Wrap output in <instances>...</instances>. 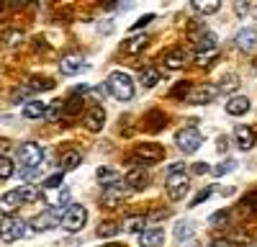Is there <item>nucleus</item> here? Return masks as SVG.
Returning <instances> with one entry per match:
<instances>
[{
  "instance_id": "e433bc0d",
  "label": "nucleus",
  "mask_w": 257,
  "mask_h": 247,
  "mask_svg": "<svg viewBox=\"0 0 257 247\" xmlns=\"http://www.w3.org/2000/svg\"><path fill=\"white\" fill-rule=\"evenodd\" d=\"M41 185H44V188H59V185H62V173H54V175H49L44 183H41Z\"/></svg>"
},
{
  "instance_id": "dca6fc26",
  "label": "nucleus",
  "mask_w": 257,
  "mask_h": 247,
  "mask_svg": "<svg viewBox=\"0 0 257 247\" xmlns=\"http://www.w3.org/2000/svg\"><path fill=\"white\" fill-rule=\"evenodd\" d=\"M139 244H142V247H162V244H165V232L160 229V226L144 229L142 237H139Z\"/></svg>"
},
{
  "instance_id": "f257e3e1",
  "label": "nucleus",
  "mask_w": 257,
  "mask_h": 247,
  "mask_svg": "<svg viewBox=\"0 0 257 247\" xmlns=\"http://www.w3.org/2000/svg\"><path fill=\"white\" fill-rule=\"evenodd\" d=\"M165 188H167L170 201H183V198H185V193H188V188H190V180H188V175H185V170H183V162H178V165H173V168H170L167 180H165Z\"/></svg>"
},
{
  "instance_id": "393cba45",
  "label": "nucleus",
  "mask_w": 257,
  "mask_h": 247,
  "mask_svg": "<svg viewBox=\"0 0 257 247\" xmlns=\"http://www.w3.org/2000/svg\"><path fill=\"white\" fill-rule=\"evenodd\" d=\"M121 232V224H116V221H103L98 229H95V234L100 237V239H105V237H116Z\"/></svg>"
},
{
  "instance_id": "2f4dec72",
  "label": "nucleus",
  "mask_w": 257,
  "mask_h": 247,
  "mask_svg": "<svg viewBox=\"0 0 257 247\" xmlns=\"http://www.w3.org/2000/svg\"><path fill=\"white\" fill-rule=\"evenodd\" d=\"M13 170H16V168H13V162H11V160L3 155V157H0V180L11 178V175H13Z\"/></svg>"
},
{
  "instance_id": "cd10ccee",
  "label": "nucleus",
  "mask_w": 257,
  "mask_h": 247,
  "mask_svg": "<svg viewBox=\"0 0 257 247\" xmlns=\"http://www.w3.org/2000/svg\"><path fill=\"white\" fill-rule=\"evenodd\" d=\"M49 88H54V80H47V77H34L26 85V90H49Z\"/></svg>"
},
{
  "instance_id": "49530a36",
  "label": "nucleus",
  "mask_w": 257,
  "mask_h": 247,
  "mask_svg": "<svg viewBox=\"0 0 257 247\" xmlns=\"http://www.w3.org/2000/svg\"><path fill=\"white\" fill-rule=\"evenodd\" d=\"M226 142H229V139H226V137H219V139H216V147H219V150H221V152H224V150H226Z\"/></svg>"
},
{
  "instance_id": "6ab92c4d",
  "label": "nucleus",
  "mask_w": 257,
  "mask_h": 247,
  "mask_svg": "<svg viewBox=\"0 0 257 247\" xmlns=\"http://www.w3.org/2000/svg\"><path fill=\"white\" fill-rule=\"evenodd\" d=\"M247 111H249V98H247V95H231V98L226 100V113L242 116V113H247Z\"/></svg>"
},
{
  "instance_id": "4468645a",
  "label": "nucleus",
  "mask_w": 257,
  "mask_h": 247,
  "mask_svg": "<svg viewBox=\"0 0 257 247\" xmlns=\"http://www.w3.org/2000/svg\"><path fill=\"white\" fill-rule=\"evenodd\" d=\"M59 70L62 75H77L80 70H85V59L80 54H67L59 59Z\"/></svg>"
},
{
  "instance_id": "20e7f679",
  "label": "nucleus",
  "mask_w": 257,
  "mask_h": 247,
  "mask_svg": "<svg viewBox=\"0 0 257 247\" xmlns=\"http://www.w3.org/2000/svg\"><path fill=\"white\" fill-rule=\"evenodd\" d=\"M201 142H203L201 132H198V129H193V127H188V129H180V132L175 134V144H178V150H180V152H185V155L198 152Z\"/></svg>"
},
{
  "instance_id": "5701e85b",
  "label": "nucleus",
  "mask_w": 257,
  "mask_h": 247,
  "mask_svg": "<svg viewBox=\"0 0 257 247\" xmlns=\"http://www.w3.org/2000/svg\"><path fill=\"white\" fill-rule=\"evenodd\" d=\"M139 80H142L144 88H155L157 82L162 80V75L157 72V67H144V70L139 72Z\"/></svg>"
},
{
  "instance_id": "7c9ffc66",
  "label": "nucleus",
  "mask_w": 257,
  "mask_h": 247,
  "mask_svg": "<svg viewBox=\"0 0 257 247\" xmlns=\"http://www.w3.org/2000/svg\"><path fill=\"white\" fill-rule=\"evenodd\" d=\"M98 180H100L103 185H111V183L118 180V175H116V170H111V168H100V170H98Z\"/></svg>"
},
{
  "instance_id": "423d86ee",
  "label": "nucleus",
  "mask_w": 257,
  "mask_h": 247,
  "mask_svg": "<svg viewBox=\"0 0 257 247\" xmlns=\"http://www.w3.org/2000/svg\"><path fill=\"white\" fill-rule=\"evenodd\" d=\"M26 234V221H21L16 216H6L0 221V239L3 242H16Z\"/></svg>"
},
{
  "instance_id": "37998d69",
  "label": "nucleus",
  "mask_w": 257,
  "mask_h": 247,
  "mask_svg": "<svg viewBox=\"0 0 257 247\" xmlns=\"http://www.w3.org/2000/svg\"><path fill=\"white\" fill-rule=\"evenodd\" d=\"M36 173H39V170H34V168H24V170H21V178L31 180V178H36Z\"/></svg>"
},
{
  "instance_id": "58836bf2",
  "label": "nucleus",
  "mask_w": 257,
  "mask_h": 247,
  "mask_svg": "<svg viewBox=\"0 0 257 247\" xmlns=\"http://www.w3.org/2000/svg\"><path fill=\"white\" fill-rule=\"evenodd\" d=\"M211 193H213V188H206V191H201V193H198L196 198H193V203H190V206H198V203H203V201H206V198H208Z\"/></svg>"
},
{
  "instance_id": "f8f14e48",
  "label": "nucleus",
  "mask_w": 257,
  "mask_h": 247,
  "mask_svg": "<svg viewBox=\"0 0 257 247\" xmlns=\"http://www.w3.org/2000/svg\"><path fill=\"white\" fill-rule=\"evenodd\" d=\"M126 193H128V188H126L121 180H116V183H111V185H105V191H103V203H105V206H116L118 201H123Z\"/></svg>"
},
{
  "instance_id": "412c9836",
  "label": "nucleus",
  "mask_w": 257,
  "mask_h": 247,
  "mask_svg": "<svg viewBox=\"0 0 257 247\" xmlns=\"http://www.w3.org/2000/svg\"><path fill=\"white\" fill-rule=\"evenodd\" d=\"M18 193H21V198H24V203H26V201H39V203L44 201V193H41V188H39V185H31V183L21 185Z\"/></svg>"
},
{
  "instance_id": "ddd939ff",
  "label": "nucleus",
  "mask_w": 257,
  "mask_h": 247,
  "mask_svg": "<svg viewBox=\"0 0 257 247\" xmlns=\"http://www.w3.org/2000/svg\"><path fill=\"white\" fill-rule=\"evenodd\" d=\"M165 157V150L162 147H157V144H139L137 147V160L139 162H160Z\"/></svg>"
},
{
  "instance_id": "bb28decb",
  "label": "nucleus",
  "mask_w": 257,
  "mask_h": 247,
  "mask_svg": "<svg viewBox=\"0 0 257 247\" xmlns=\"http://www.w3.org/2000/svg\"><path fill=\"white\" fill-rule=\"evenodd\" d=\"M144 224H147V216H142V214H139V216H128V219L123 221V229L132 232V234H134V232H144Z\"/></svg>"
},
{
  "instance_id": "a878e982",
  "label": "nucleus",
  "mask_w": 257,
  "mask_h": 247,
  "mask_svg": "<svg viewBox=\"0 0 257 247\" xmlns=\"http://www.w3.org/2000/svg\"><path fill=\"white\" fill-rule=\"evenodd\" d=\"M59 162H62V168H64V170H75L77 165L82 162V155H80V152H72V150H70V152H64V155L59 157Z\"/></svg>"
},
{
  "instance_id": "a19ab883",
  "label": "nucleus",
  "mask_w": 257,
  "mask_h": 247,
  "mask_svg": "<svg viewBox=\"0 0 257 247\" xmlns=\"http://www.w3.org/2000/svg\"><path fill=\"white\" fill-rule=\"evenodd\" d=\"M244 203H247V209H252V211H257V193H249V196L244 198Z\"/></svg>"
},
{
  "instance_id": "a18cd8bd",
  "label": "nucleus",
  "mask_w": 257,
  "mask_h": 247,
  "mask_svg": "<svg viewBox=\"0 0 257 247\" xmlns=\"http://www.w3.org/2000/svg\"><path fill=\"white\" fill-rule=\"evenodd\" d=\"M21 41V31H11L8 34V44H18Z\"/></svg>"
},
{
  "instance_id": "de8ad7c7",
  "label": "nucleus",
  "mask_w": 257,
  "mask_h": 247,
  "mask_svg": "<svg viewBox=\"0 0 257 247\" xmlns=\"http://www.w3.org/2000/svg\"><path fill=\"white\" fill-rule=\"evenodd\" d=\"M3 152H8V142L0 139V157H3Z\"/></svg>"
},
{
  "instance_id": "72a5a7b5",
  "label": "nucleus",
  "mask_w": 257,
  "mask_h": 247,
  "mask_svg": "<svg viewBox=\"0 0 257 247\" xmlns=\"http://www.w3.org/2000/svg\"><path fill=\"white\" fill-rule=\"evenodd\" d=\"M234 168H237V162H234V160H224L221 165H216V168H213V175H216V178H221V175L231 173Z\"/></svg>"
},
{
  "instance_id": "c85d7f7f",
  "label": "nucleus",
  "mask_w": 257,
  "mask_h": 247,
  "mask_svg": "<svg viewBox=\"0 0 257 247\" xmlns=\"http://www.w3.org/2000/svg\"><path fill=\"white\" fill-rule=\"evenodd\" d=\"M62 113H64V100H54L52 106L47 108V113H44V116H47L49 121H57V118H59Z\"/></svg>"
},
{
  "instance_id": "a211bd4d",
  "label": "nucleus",
  "mask_w": 257,
  "mask_h": 247,
  "mask_svg": "<svg viewBox=\"0 0 257 247\" xmlns=\"http://www.w3.org/2000/svg\"><path fill=\"white\" fill-rule=\"evenodd\" d=\"M237 47L242 52H254L257 49V31L254 29H242L237 34Z\"/></svg>"
},
{
  "instance_id": "0eeeda50",
  "label": "nucleus",
  "mask_w": 257,
  "mask_h": 247,
  "mask_svg": "<svg viewBox=\"0 0 257 247\" xmlns=\"http://www.w3.org/2000/svg\"><path fill=\"white\" fill-rule=\"evenodd\" d=\"M57 224H59V211L47 209V211H41L39 216L31 219V232H49Z\"/></svg>"
},
{
  "instance_id": "7ed1b4c3",
  "label": "nucleus",
  "mask_w": 257,
  "mask_h": 247,
  "mask_svg": "<svg viewBox=\"0 0 257 247\" xmlns=\"http://www.w3.org/2000/svg\"><path fill=\"white\" fill-rule=\"evenodd\" d=\"M41 160H44V150H41L36 142H24V144L18 147V162L24 165V168H34V170H39Z\"/></svg>"
},
{
  "instance_id": "c9c22d12",
  "label": "nucleus",
  "mask_w": 257,
  "mask_h": 247,
  "mask_svg": "<svg viewBox=\"0 0 257 247\" xmlns=\"http://www.w3.org/2000/svg\"><path fill=\"white\" fill-rule=\"evenodd\" d=\"M208 221H211L213 226H226V221H229V211H219V214H213Z\"/></svg>"
},
{
  "instance_id": "ea45409f",
  "label": "nucleus",
  "mask_w": 257,
  "mask_h": 247,
  "mask_svg": "<svg viewBox=\"0 0 257 247\" xmlns=\"http://www.w3.org/2000/svg\"><path fill=\"white\" fill-rule=\"evenodd\" d=\"M67 203H70V191H62V193H59V203H57V206H59V209H64V211H67V209H70Z\"/></svg>"
},
{
  "instance_id": "c756f323",
  "label": "nucleus",
  "mask_w": 257,
  "mask_h": 247,
  "mask_svg": "<svg viewBox=\"0 0 257 247\" xmlns=\"http://www.w3.org/2000/svg\"><path fill=\"white\" fill-rule=\"evenodd\" d=\"M193 8H196L198 13H203V16H211V13H216V11L221 8V3H201V0H196V3H193Z\"/></svg>"
},
{
  "instance_id": "c03bdc74",
  "label": "nucleus",
  "mask_w": 257,
  "mask_h": 247,
  "mask_svg": "<svg viewBox=\"0 0 257 247\" xmlns=\"http://www.w3.org/2000/svg\"><path fill=\"white\" fill-rule=\"evenodd\" d=\"M193 173H196V175H203V173H208V165H203V162L193 165Z\"/></svg>"
},
{
  "instance_id": "9b49d317",
  "label": "nucleus",
  "mask_w": 257,
  "mask_h": 247,
  "mask_svg": "<svg viewBox=\"0 0 257 247\" xmlns=\"http://www.w3.org/2000/svg\"><path fill=\"white\" fill-rule=\"evenodd\" d=\"M147 183H149V173L144 168H137L132 173H126V178H123V185L128 191H144Z\"/></svg>"
},
{
  "instance_id": "79ce46f5",
  "label": "nucleus",
  "mask_w": 257,
  "mask_h": 247,
  "mask_svg": "<svg viewBox=\"0 0 257 247\" xmlns=\"http://www.w3.org/2000/svg\"><path fill=\"white\" fill-rule=\"evenodd\" d=\"M152 18H155L152 13H147V16H142V21H139V24H134V26H132V31H137V29H142V26H147V24H149V21H152Z\"/></svg>"
},
{
  "instance_id": "b1692460",
  "label": "nucleus",
  "mask_w": 257,
  "mask_h": 247,
  "mask_svg": "<svg viewBox=\"0 0 257 247\" xmlns=\"http://www.w3.org/2000/svg\"><path fill=\"white\" fill-rule=\"evenodd\" d=\"M147 44H149V36H147V34H137V36H132V39H126L123 49H126V52H142Z\"/></svg>"
},
{
  "instance_id": "9d476101",
  "label": "nucleus",
  "mask_w": 257,
  "mask_h": 247,
  "mask_svg": "<svg viewBox=\"0 0 257 247\" xmlns=\"http://www.w3.org/2000/svg\"><path fill=\"white\" fill-rule=\"evenodd\" d=\"M21 206H24V198H21V193H18V188L16 191H8V193H3L0 196V214H6V216H13Z\"/></svg>"
},
{
  "instance_id": "f704fd0d",
  "label": "nucleus",
  "mask_w": 257,
  "mask_h": 247,
  "mask_svg": "<svg viewBox=\"0 0 257 247\" xmlns=\"http://www.w3.org/2000/svg\"><path fill=\"white\" fill-rule=\"evenodd\" d=\"M216 54H219V49H203V52H198V54H196V57H198L196 62H198V65H211Z\"/></svg>"
},
{
  "instance_id": "6e6552de",
  "label": "nucleus",
  "mask_w": 257,
  "mask_h": 247,
  "mask_svg": "<svg viewBox=\"0 0 257 247\" xmlns=\"http://www.w3.org/2000/svg\"><path fill=\"white\" fill-rule=\"evenodd\" d=\"M219 88L216 85H198V88H193L190 95L185 98L188 103H196V106H206V103H211L213 98H216Z\"/></svg>"
},
{
  "instance_id": "39448f33",
  "label": "nucleus",
  "mask_w": 257,
  "mask_h": 247,
  "mask_svg": "<svg viewBox=\"0 0 257 247\" xmlns=\"http://www.w3.org/2000/svg\"><path fill=\"white\" fill-rule=\"evenodd\" d=\"M85 224H88V209H85V206H80V203L70 206V209L64 211V216H62V226H64L67 232H80Z\"/></svg>"
},
{
  "instance_id": "473e14b6",
  "label": "nucleus",
  "mask_w": 257,
  "mask_h": 247,
  "mask_svg": "<svg viewBox=\"0 0 257 247\" xmlns=\"http://www.w3.org/2000/svg\"><path fill=\"white\" fill-rule=\"evenodd\" d=\"M237 85H239L237 75H226V77H224V82H219V93H229V90H234Z\"/></svg>"
},
{
  "instance_id": "1a4fd4ad",
  "label": "nucleus",
  "mask_w": 257,
  "mask_h": 247,
  "mask_svg": "<svg viewBox=\"0 0 257 247\" xmlns=\"http://www.w3.org/2000/svg\"><path fill=\"white\" fill-rule=\"evenodd\" d=\"M162 65H165L167 70H183V67L188 65V52H185V49H178V47L167 49V52L162 54Z\"/></svg>"
},
{
  "instance_id": "aec40b11",
  "label": "nucleus",
  "mask_w": 257,
  "mask_h": 247,
  "mask_svg": "<svg viewBox=\"0 0 257 247\" xmlns=\"http://www.w3.org/2000/svg\"><path fill=\"white\" fill-rule=\"evenodd\" d=\"M193 237H196V226H193L190 221H180L175 226V242L183 244V242H190Z\"/></svg>"
},
{
  "instance_id": "2eb2a0df",
  "label": "nucleus",
  "mask_w": 257,
  "mask_h": 247,
  "mask_svg": "<svg viewBox=\"0 0 257 247\" xmlns=\"http://www.w3.org/2000/svg\"><path fill=\"white\" fill-rule=\"evenodd\" d=\"M234 139H237V147H239L242 152H249V150L254 147V142H257L254 129H249V127H237V132H234Z\"/></svg>"
},
{
  "instance_id": "09e8293b",
  "label": "nucleus",
  "mask_w": 257,
  "mask_h": 247,
  "mask_svg": "<svg viewBox=\"0 0 257 247\" xmlns=\"http://www.w3.org/2000/svg\"><path fill=\"white\" fill-rule=\"evenodd\" d=\"M213 247H229V242H226V239H221V242H213Z\"/></svg>"
},
{
  "instance_id": "4be33fe9",
  "label": "nucleus",
  "mask_w": 257,
  "mask_h": 247,
  "mask_svg": "<svg viewBox=\"0 0 257 247\" xmlns=\"http://www.w3.org/2000/svg\"><path fill=\"white\" fill-rule=\"evenodd\" d=\"M44 113H47V106H44V103H41V100H29L26 103V106H24V116L26 118H44Z\"/></svg>"
},
{
  "instance_id": "f03ea898",
  "label": "nucleus",
  "mask_w": 257,
  "mask_h": 247,
  "mask_svg": "<svg viewBox=\"0 0 257 247\" xmlns=\"http://www.w3.org/2000/svg\"><path fill=\"white\" fill-rule=\"evenodd\" d=\"M105 90L116 100H132L134 98V80L126 72H111L108 80H105Z\"/></svg>"
},
{
  "instance_id": "f3484780",
  "label": "nucleus",
  "mask_w": 257,
  "mask_h": 247,
  "mask_svg": "<svg viewBox=\"0 0 257 247\" xmlns=\"http://www.w3.org/2000/svg\"><path fill=\"white\" fill-rule=\"evenodd\" d=\"M103 124H105V111H103V106H95V108H90L88 113H85V127H88L90 132H100Z\"/></svg>"
},
{
  "instance_id": "4c0bfd02",
  "label": "nucleus",
  "mask_w": 257,
  "mask_h": 247,
  "mask_svg": "<svg viewBox=\"0 0 257 247\" xmlns=\"http://www.w3.org/2000/svg\"><path fill=\"white\" fill-rule=\"evenodd\" d=\"M80 108H82V98H77V95H75V100L64 103V111H67V113H77Z\"/></svg>"
}]
</instances>
